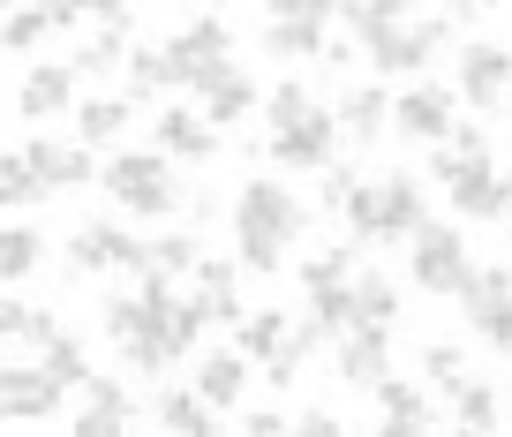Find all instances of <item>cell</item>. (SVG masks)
Returning a JSON list of instances; mask_svg holds the SVG:
<instances>
[{
    "label": "cell",
    "instance_id": "cell-26",
    "mask_svg": "<svg viewBox=\"0 0 512 437\" xmlns=\"http://www.w3.org/2000/svg\"><path fill=\"white\" fill-rule=\"evenodd\" d=\"M189 272H196V302L211 309V324H234V317H241V287H234V264H219V257H196Z\"/></svg>",
    "mask_w": 512,
    "mask_h": 437
},
{
    "label": "cell",
    "instance_id": "cell-4",
    "mask_svg": "<svg viewBox=\"0 0 512 437\" xmlns=\"http://www.w3.org/2000/svg\"><path fill=\"white\" fill-rule=\"evenodd\" d=\"M460 121V91L437 76H407V91H392V129L407 144H445V129Z\"/></svg>",
    "mask_w": 512,
    "mask_h": 437
},
{
    "label": "cell",
    "instance_id": "cell-46",
    "mask_svg": "<svg viewBox=\"0 0 512 437\" xmlns=\"http://www.w3.org/2000/svg\"><path fill=\"white\" fill-rule=\"evenodd\" d=\"M38 8H46L53 31H76V23H83V0H38Z\"/></svg>",
    "mask_w": 512,
    "mask_h": 437
},
{
    "label": "cell",
    "instance_id": "cell-17",
    "mask_svg": "<svg viewBox=\"0 0 512 437\" xmlns=\"http://www.w3.org/2000/svg\"><path fill=\"white\" fill-rule=\"evenodd\" d=\"M121 68H128V91H121L128 106H144V98H159V91H189L166 46H128V53H121Z\"/></svg>",
    "mask_w": 512,
    "mask_h": 437
},
{
    "label": "cell",
    "instance_id": "cell-30",
    "mask_svg": "<svg viewBox=\"0 0 512 437\" xmlns=\"http://www.w3.org/2000/svg\"><path fill=\"white\" fill-rule=\"evenodd\" d=\"M38 370H46V377H53L61 392H76L83 377H91V347H83L76 332H53V340L38 347Z\"/></svg>",
    "mask_w": 512,
    "mask_h": 437
},
{
    "label": "cell",
    "instance_id": "cell-29",
    "mask_svg": "<svg viewBox=\"0 0 512 437\" xmlns=\"http://www.w3.org/2000/svg\"><path fill=\"white\" fill-rule=\"evenodd\" d=\"M38 264H46V234L38 227H0V287H23Z\"/></svg>",
    "mask_w": 512,
    "mask_h": 437
},
{
    "label": "cell",
    "instance_id": "cell-37",
    "mask_svg": "<svg viewBox=\"0 0 512 437\" xmlns=\"http://www.w3.org/2000/svg\"><path fill=\"white\" fill-rule=\"evenodd\" d=\"M467 324H475L482 340H490L497 355L512 362V294H497V302H475V309H467Z\"/></svg>",
    "mask_w": 512,
    "mask_h": 437
},
{
    "label": "cell",
    "instance_id": "cell-20",
    "mask_svg": "<svg viewBox=\"0 0 512 437\" xmlns=\"http://www.w3.org/2000/svg\"><path fill=\"white\" fill-rule=\"evenodd\" d=\"M241 392H249V362H241L234 347H219V355L196 362V400H211L226 415V407H241Z\"/></svg>",
    "mask_w": 512,
    "mask_h": 437
},
{
    "label": "cell",
    "instance_id": "cell-19",
    "mask_svg": "<svg viewBox=\"0 0 512 437\" xmlns=\"http://www.w3.org/2000/svg\"><path fill=\"white\" fill-rule=\"evenodd\" d=\"M151 332H159L166 362H181V355H196V347H204V332H211V309L196 302V294H189V302H181V294H174V302H166V317L151 324Z\"/></svg>",
    "mask_w": 512,
    "mask_h": 437
},
{
    "label": "cell",
    "instance_id": "cell-54",
    "mask_svg": "<svg viewBox=\"0 0 512 437\" xmlns=\"http://www.w3.org/2000/svg\"><path fill=\"white\" fill-rule=\"evenodd\" d=\"M505 181H512V174H505Z\"/></svg>",
    "mask_w": 512,
    "mask_h": 437
},
{
    "label": "cell",
    "instance_id": "cell-44",
    "mask_svg": "<svg viewBox=\"0 0 512 437\" xmlns=\"http://www.w3.org/2000/svg\"><path fill=\"white\" fill-rule=\"evenodd\" d=\"M287 430H302V437H339V415H332V407H309V415H287Z\"/></svg>",
    "mask_w": 512,
    "mask_h": 437
},
{
    "label": "cell",
    "instance_id": "cell-22",
    "mask_svg": "<svg viewBox=\"0 0 512 437\" xmlns=\"http://www.w3.org/2000/svg\"><path fill=\"white\" fill-rule=\"evenodd\" d=\"M324 31H332L324 16H272L264 23V53H272V61H317Z\"/></svg>",
    "mask_w": 512,
    "mask_h": 437
},
{
    "label": "cell",
    "instance_id": "cell-24",
    "mask_svg": "<svg viewBox=\"0 0 512 437\" xmlns=\"http://www.w3.org/2000/svg\"><path fill=\"white\" fill-rule=\"evenodd\" d=\"M369 392H377V422H384V430H430V422H437V415H430V400H422L415 385H400L392 370H384Z\"/></svg>",
    "mask_w": 512,
    "mask_h": 437
},
{
    "label": "cell",
    "instance_id": "cell-45",
    "mask_svg": "<svg viewBox=\"0 0 512 437\" xmlns=\"http://www.w3.org/2000/svg\"><path fill=\"white\" fill-rule=\"evenodd\" d=\"M241 430H249V437H279V430H287V407H249Z\"/></svg>",
    "mask_w": 512,
    "mask_h": 437
},
{
    "label": "cell",
    "instance_id": "cell-38",
    "mask_svg": "<svg viewBox=\"0 0 512 437\" xmlns=\"http://www.w3.org/2000/svg\"><path fill=\"white\" fill-rule=\"evenodd\" d=\"M121 362H128V377H166V370H174L151 324H144V332H136V340H121Z\"/></svg>",
    "mask_w": 512,
    "mask_h": 437
},
{
    "label": "cell",
    "instance_id": "cell-32",
    "mask_svg": "<svg viewBox=\"0 0 512 437\" xmlns=\"http://www.w3.org/2000/svg\"><path fill=\"white\" fill-rule=\"evenodd\" d=\"M46 38H53V23H46V8H38V0H31V8L16 0V8L0 16V53H38Z\"/></svg>",
    "mask_w": 512,
    "mask_h": 437
},
{
    "label": "cell",
    "instance_id": "cell-25",
    "mask_svg": "<svg viewBox=\"0 0 512 437\" xmlns=\"http://www.w3.org/2000/svg\"><path fill=\"white\" fill-rule=\"evenodd\" d=\"M68 114H76V136H83V144H113V136L128 129V114H136V106H128L121 91H98V98H76Z\"/></svg>",
    "mask_w": 512,
    "mask_h": 437
},
{
    "label": "cell",
    "instance_id": "cell-7",
    "mask_svg": "<svg viewBox=\"0 0 512 437\" xmlns=\"http://www.w3.org/2000/svg\"><path fill=\"white\" fill-rule=\"evenodd\" d=\"M339 151V121L324 114V106H309L302 121H287V129H272V144H264V159L294 166V174H317V166H332Z\"/></svg>",
    "mask_w": 512,
    "mask_h": 437
},
{
    "label": "cell",
    "instance_id": "cell-11",
    "mask_svg": "<svg viewBox=\"0 0 512 437\" xmlns=\"http://www.w3.org/2000/svg\"><path fill=\"white\" fill-rule=\"evenodd\" d=\"M83 407H76V437H121L136 430V392L121 377H83Z\"/></svg>",
    "mask_w": 512,
    "mask_h": 437
},
{
    "label": "cell",
    "instance_id": "cell-3",
    "mask_svg": "<svg viewBox=\"0 0 512 437\" xmlns=\"http://www.w3.org/2000/svg\"><path fill=\"white\" fill-rule=\"evenodd\" d=\"M91 272H144V234H128L121 219H83L68 234V279Z\"/></svg>",
    "mask_w": 512,
    "mask_h": 437
},
{
    "label": "cell",
    "instance_id": "cell-5",
    "mask_svg": "<svg viewBox=\"0 0 512 437\" xmlns=\"http://www.w3.org/2000/svg\"><path fill=\"white\" fill-rule=\"evenodd\" d=\"M302 227H309V211H302V196H294L287 181L256 174L249 189H241V204H234V234H272V242H294Z\"/></svg>",
    "mask_w": 512,
    "mask_h": 437
},
{
    "label": "cell",
    "instance_id": "cell-27",
    "mask_svg": "<svg viewBox=\"0 0 512 437\" xmlns=\"http://www.w3.org/2000/svg\"><path fill=\"white\" fill-rule=\"evenodd\" d=\"M347 294H354V324H392V317H400V287H392V272H347Z\"/></svg>",
    "mask_w": 512,
    "mask_h": 437
},
{
    "label": "cell",
    "instance_id": "cell-8",
    "mask_svg": "<svg viewBox=\"0 0 512 437\" xmlns=\"http://www.w3.org/2000/svg\"><path fill=\"white\" fill-rule=\"evenodd\" d=\"M422 219H430V189H422V174H384L377 181V227H369V249L407 242Z\"/></svg>",
    "mask_w": 512,
    "mask_h": 437
},
{
    "label": "cell",
    "instance_id": "cell-21",
    "mask_svg": "<svg viewBox=\"0 0 512 437\" xmlns=\"http://www.w3.org/2000/svg\"><path fill=\"white\" fill-rule=\"evenodd\" d=\"M279 347H287V309H241V317H234V355L249 362V370H256V362H272Z\"/></svg>",
    "mask_w": 512,
    "mask_h": 437
},
{
    "label": "cell",
    "instance_id": "cell-28",
    "mask_svg": "<svg viewBox=\"0 0 512 437\" xmlns=\"http://www.w3.org/2000/svg\"><path fill=\"white\" fill-rule=\"evenodd\" d=\"M121 53H128V23H98V31L76 46V61H68V68H76V83H83V76L106 83L113 68H121Z\"/></svg>",
    "mask_w": 512,
    "mask_h": 437
},
{
    "label": "cell",
    "instance_id": "cell-40",
    "mask_svg": "<svg viewBox=\"0 0 512 437\" xmlns=\"http://www.w3.org/2000/svg\"><path fill=\"white\" fill-rule=\"evenodd\" d=\"M256 106L272 114V129H287V121H302L317 98H309V83H279V91H272V98H256Z\"/></svg>",
    "mask_w": 512,
    "mask_h": 437
},
{
    "label": "cell",
    "instance_id": "cell-52",
    "mask_svg": "<svg viewBox=\"0 0 512 437\" xmlns=\"http://www.w3.org/2000/svg\"><path fill=\"white\" fill-rule=\"evenodd\" d=\"M505 264H512V242H505Z\"/></svg>",
    "mask_w": 512,
    "mask_h": 437
},
{
    "label": "cell",
    "instance_id": "cell-43",
    "mask_svg": "<svg viewBox=\"0 0 512 437\" xmlns=\"http://www.w3.org/2000/svg\"><path fill=\"white\" fill-rule=\"evenodd\" d=\"M354 181H362V174H354V166H347V159H332V166H317V196H324V204H332V211H339V196H347V189H354Z\"/></svg>",
    "mask_w": 512,
    "mask_h": 437
},
{
    "label": "cell",
    "instance_id": "cell-39",
    "mask_svg": "<svg viewBox=\"0 0 512 437\" xmlns=\"http://www.w3.org/2000/svg\"><path fill=\"white\" fill-rule=\"evenodd\" d=\"M339 219H347L354 242H369V227H377V181H354V189L339 196Z\"/></svg>",
    "mask_w": 512,
    "mask_h": 437
},
{
    "label": "cell",
    "instance_id": "cell-41",
    "mask_svg": "<svg viewBox=\"0 0 512 437\" xmlns=\"http://www.w3.org/2000/svg\"><path fill=\"white\" fill-rule=\"evenodd\" d=\"M234 249H241V272H272V279H279L287 242H272V234H234Z\"/></svg>",
    "mask_w": 512,
    "mask_h": 437
},
{
    "label": "cell",
    "instance_id": "cell-23",
    "mask_svg": "<svg viewBox=\"0 0 512 437\" xmlns=\"http://www.w3.org/2000/svg\"><path fill=\"white\" fill-rule=\"evenodd\" d=\"M159 430H174V437H211V430H226V415L211 400H196V385H181V392H159Z\"/></svg>",
    "mask_w": 512,
    "mask_h": 437
},
{
    "label": "cell",
    "instance_id": "cell-13",
    "mask_svg": "<svg viewBox=\"0 0 512 437\" xmlns=\"http://www.w3.org/2000/svg\"><path fill=\"white\" fill-rule=\"evenodd\" d=\"M166 53H174L181 83H196V76H204V68H219L226 53H234V31H226L219 16H196V23H181V31L166 38Z\"/></svg>",
    "mask_w": 512,
    "mask_h": 437
},
{
    "label": "cell",
    "instance_id": "cell-36",
    "mask_svg": "<svg viewBox=\"0 0 512 437\" xmlns=\"http://www.w3.org/2000/svg\"><path fill=\"white\" fill-rule=\"evenodd\" d=\"M196 257H204V249H196V234H151V242H144V264H151V272H166V279L189 272Z\"/></svg>",
    "mask_w": 512,
    "mask_h": 437
},
{
    "label": "cell",
    "instance_id": "cell-51",
    "mask_svg": "<svg viewBox=\"0 0 512 437\" xmlns=\"http://www.w3.org/2000/svg\"><path fill=\"white\" fill-rule=\"evenodd\" d=\"M8 8H16V0H0V16H8Z\"/></svg>",
    "mask_w": 512,
    "mask_h": 437
},
{
    "label": "cell",
    "instance_id": "cell-47",
    "mask_svg": "<svg viewBox=\"0 0 512 437\" xmlns=\"http://www.w3.org/2000/svg\"><path fill=\"white\" fill-rule=\"evenodd\" d=\"M128 8L136 0H83V16H98V23H128Z\"/></svg>",
    "mask_w": 512,
    "mask_h": 437
},
{
    "label": "cell",
    "instance_id": "cell-49",
    "mask_svg": "<svg viewBox=\"0 0 512 437\" xmlns=\"http://www.w3.org/2000/svg\"><path fill=\"white\" fill-rule=\"evenodd\" d=\"M452 8H460V16H482V8H497V0H452Z\"/></svg>",
    "mask_w": 512,
    "mask_h": 437
},
{
    "label": "cell",
    "instance_id": "cell-48",
    "mask_svg": "<svg viewBox=\"0 0 512 437\" xmlns=\"http://www.w3.org/2000/svg\"><path fill=\"white\" fill-rule=\"evenodd\" d=\"M23 309H31V302H16V294H0V332H16V324H23Z\"/></svg>",
    "mask_w": 512,
    "mask_h": 437
},
{
    "label": "cell",
    "instance_id": "cell-35",
    "mask_svg": "<svg viewBox=\"0 0 512 437\" xmlns=\"http://www.w3.org/2000/svg\"><path fill=\"white\" fill-rule=\"evenodd\" d=\"M98 324H106V340L121 347V340H136V332L151 324V309L136 302V294H106V302H98Z\"/></svg>",
    "mask_w": 512,
    "mask_h": 437
},
{
    "label": "cell",
    "instance_id": "cell-12",
    "mask_svg": "<svg viewBox=\"0 0 512 437\" xmlns=\"http://www.w3.org/2000/svg\"><path fill=\"white\" fill-rule=\"evenodd\" d=\"M189 91L204 98V121H211V129H234V121H249V114H256V98H264V91H256V83L234 68V61L204 68V76H196Z\"/></svg>",
    "mask_w": 512,
    "mask_h": 437
},
{
    "label": "cell",
    "instance_id": "cell-42",
    "mask_svg": "<svg viewBox=\"0 0 512 437\" xmlns=\"http://www.w3.org/2000/svg\"><path fill=\"white\" fill-rule=\"evenodd\" d=\"M422 377H430L437 392L460 385V340H430V347H422Z\"/></svg>",
    "mask_w": 512,
    "mask_h": 437
},
{
    "label": "cell",
    "instance_id": "cell-18",
    "mask_svg": "<svg viewBox=\"0 0 512 437\" xmlns=\"http://www.w3.org/2000/svg\"><path fill=\"white\" fill-rule=\"evenodd\" d=\"M339 136H354V144H377L384 129H392V91L384 83H362V91H347L339 98Z\"/></svg>",
    "mask_w": 512,
    "mask_h": 437
},
{
    "label": "cell",
    "instance_id": "cell-16",
    "mask_svg": "<svg viewBox=\"0 0 512 437\" xmlns=\"http://www.w3.org/2000/svg\"><path fill=\"white\" fill-rule=\"evenodd\" d=\"M68 106H76V68L68 61H38L31 76H23V91H16L23 121H53V114H68Z\"/></svg>",
    "mask_w": 512,
    "mask_h": 437
},
{
    "label": "cell",
    "instance_id": "cell-15",
    "mask_svg": "<svg viewBox=\"0 0 512 437\" xmlns=\"http://www.w3.org/2000/svg\"><path fill=\"white\" fill-rule=\"evenodd\" d=\"M151 144H159L166 159H189V166L219 159V129H211L204 114H189V106H159V129H151Z\"/></svg>",
    "mask_w": 512,
    "mask_h": 437
},
{
    "label": "cell",
    "instance_id": "cell-31",
    "mask_svg": "<svg viewBox=\"0 0 512 437\" xmlns=\"http://www.w3.org/2000/svg\"><path fill=\"white\" fill-rule=\"evenodd\" d=\"M452 392V422L460 430H497L505 422V400H497V385H475V377H460V385H445Z\"/></svg>",
    "mask_w": 512,
    "mask_h": 437
},
{
    "label": "cell",
    "instance_id": "cell-33",
    "mask_svg": "<svg viewBox=\"0 0 512 437\" xmlns=\"http://www.w3.org/2000/svg\"><path fill=\"white\" fill-rule=\"evenodd\" d=\"M38 204H46V189L23 166V151H0V211H38Z\"/></svg>",
    "mask_w": 512,
    "mask_h": 437
},
{
    "label": "cell",
    "instance_id": "cell-53",
    "mask_svg": "<svg viewBox=\"0 0 512 437\" xmlns=\"http://www.w3.org/2000/svg\"><path fill=\"white\" fill-rule=\"evenodd\" d=\"M211 8H226V0H211Z\"/></svg>",
    "mask_w": 512,
    "mask_h": 437
},
{
    "label": "cell",
    "instance_id": "cell-6",
    "mask_svg": "<svg viewBox=\"0 0 512 437\" xmlns=\"http://www.w3.org/2000/svg\"><path fill=\"white\" fill-rule=\"evenodd\" d=\"M460 98L475 114H497L512 98V53L497 46V38H467L460 46Z\"/></svg>",
    "mask_w": 512,
    "mask_h": 437
},
{
    "label": "cell",
    "instance_id": "cell-50",
    "mask_svg": "<svg viewBox=\"0 0 512 437\" xmlns=\"http://www.w3.org/2000/svg\"><path fill=\"white\" fill-rule=\"evenodd\" d=\"M0 362H8V332H0Z\"/></svg>",
    "mask_w": 512,
    "mask_h": 437
},
{
    "label": "cell",
    "instance_id": "cell-1",
    "mask_svg": "<svg viewBox=\"0 0 512 437\" xmlns=\"http://www.w3.org/2000/svg\"><path fill=\"white\" fill-rule=\"evenodd\" d=\"M98 181H106V196L121 211H136V219H159V211H174V166H166V151L159 144H144V151H113L106 166H98Z\"/></svg>",
    "mask_w": 512,
    "mask_h": 437
},
{
    "label": "cell",
    "instance_id": "cell-10",
    "mask_svg": "<svg viewBox=\"0 0 512 437\" xmlns=\"http://www.w3.org/2000/svg\"><path fill=\"white\" fill-rule=\"evenodd\" d=\"M61 415V385L38 362H0V422H53Z\"/></svg>",
    "mask_w": 512,
    "mask_h": 437
},
{
    "label": "cell",
    "instance_id": "cell-34",
    "mask_svg": "<svg viewBox=\"0 0 512 437\" xmlns=\"http://www.w3.org/2000/svg\"><path fill=\"white\" fill-rule=\"evenodd\" d=\"M407 31V76H430V61L452 46V23H437V16H422V23H400Z\"/></svg>",
    "mask_w": 512,
    "mask_h": 437
},
{
    "label": "cell",
    "instance_id": "cell-9",
    "mask_svg": "<svg viewBox=\"0 0 512 437\" xmlns=\"http://www.w3.org/2000/svg\"><path fill=\"white\" fill-rule=\"evenodd\" d=\"M332 362H339V385L369 392L384 370H392V324H347L332 340Z\"/></svg>",
    "mask_w": 512,
    "mask_h": 437
},
{
    "label": "cell",
    "instance_id": "cell-2",
    "mask_svg": "<svg viewBox=\"0 0 512 437\" xmlns=\"http://www.w3.org/2000/svg\"><path fill=\"white\" fill-rule=\"evenodd\" d=\"M467 242H460V227L452 219H422L415 234H407V279H415L422 294H437V302H452L460 294V279H467Z\"/></svg>",
    "mask_w": 512,
    "mask_h": 437
},
{
    "label": "cell",
    "instance_id": "cell-14",
    "mask_svg": "<svg viewBox=\"0 0 512 437\" xmlns=\"http://www.w3.org/2000/svg\"><path fill=\"white\" fill-rule=\"evenodd\" d=\"M23 166H31L38 174V189H83V181L98 174V159L83 144H53V136H31V144H23Z\"/></svg>",
    "mask_w": 512,
    "mask_h": 437
}]
</instances>
